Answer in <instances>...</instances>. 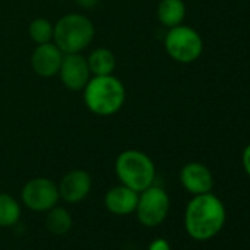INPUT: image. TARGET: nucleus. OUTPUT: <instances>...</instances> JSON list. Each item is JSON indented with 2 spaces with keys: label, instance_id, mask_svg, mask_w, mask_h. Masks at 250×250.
Instances as JSON below:
<instances>
[{
  "label": "nucleus",
  "instance_id": "1",
  "mask_svg": "<svg viewBox=\"0 0 250 250\" xmlns=\"http://www.w3.org/2000/svg\"><path fill=\"white\" fill-rule=\"evenodd\" d=\"M227 212L222 200L213 193L196 194L187 205L184 227L194 240L205 241L218 235L225 224Z\"/></svg>",
  "mask_w": 250,
  "mask_h": 250
},
{
  "label": "nucleus",
  "instance_id": "2",
  "mask_svg": "<svg viewBox=\"0 0 250 250\" xmlns=\"http://www.w3.org/2000/svg\"><path fill=\"white\" fill-rule=\"evenodd\" d=\"M84 102L87 107L100 116L116 113L125 102V88L121 80L110 75H97L84 87Z\"/></svg>",
  "mask_w": 250,
  "mask_h": 250
},
{
  "label": "nucleus",
  "instance_id": "3",
  "mask_svg": "<svg viewBox=\"0 0 250 250\" xmlns=\"http://www.w3.org/2000/svg\"><path fill=\"white\" fill-rule=\"evenodd\" d=\"M94 33V25L87 17L68 14L53 27V40L63 55L80 53L93 42Z\"/></svg>",
  "mask_w": 250,
  "mask_h": 250
},
{
  "label": "nucleus",
  "instance_id": "4",
  "mask_svg": "<svg viewBox=\"0 0 250 250\" xmlns=\"http://www.w3.org/2000/svg\"><path fill=\"white\" fill-rule=\"evenodd\" d=\"M115 172L121 183L140 193L155 181L156 169L153 161L140 150H125L115 162Z\"/></svg>",
  "mask_w": 250,
  "mask_h": 250
},
{
  "label": "nucleus",
  "instance_id": "5",
  "mask_svg": "<svg viewBox=\"0 0 250 250\" xmlns=\"http://www.w3.org/2000/svg\"><path fill=\"white\" fill-rule=\"evenodd\" d=\"M165 49L174 61L180 63H191L200 58L203 52V40L196 30L180 24L169 28L165 37Z\"/></svg>",
  "mask_w": 250,
  "mask_h": 250
},
{
  "label": "nucleus",
  "instance_id": "6",
  "mask_svg": "<svg viewBox=\"0 0 250 250\" xmlns=\"http://www.w3.org/2000/svg\"><path fill=\"white\" fill-rule=\"evenodd\" d=\"M137 218L146 227H158L162 224L169 212V196L168 193L158 187L150 186L140 191L137 202Z\"/></svg>",
  "mask_w": 250,
  "mask_h": 250
},
{
  "label": "nucleus",
  "instance_id": "7",
  "mask_svg": "<svg viewBox=\"0 0 250 250\" xmlns=\"http://www.w3.org/2000/svg\"><path fill=\"white\" fill-rule=\"evenodd\" d=\"M59 200L58 186L49 178H33L22 188V202L34 212H46Z\"/></svg>",
  "mask_w": 250,
  "mask_h": 250
},
{
  "label": "nucleus",
  "instance_id": "8",
  "mask_svg": "<svg viewBox=\"0 0 250 250\" xmlns=\"http://www.w3.org/2000/svg\"><path fill=\"white\" fill-rule=\"evenodd\" d=\"M59 74L66 88L72 91L83 90L90 80V69H88L87 59L80 53L65 55Z\"/></svg>",
  "mask_w": 250,
  "mask_h": 250
},
{
  "label": "nucleus",
  "instance_id": "9",
  "mask_svg": "<svg viewBox=\"0 0 250 250\" xmlns=\"http://www.w3.org/2000/svg\"><path fill=\"white\" fill-rule=\"evenodd\" d=\"M183 187L191 194L209 193L213 187V177L209 168L200 162H190L183 167L180 172Z\"/></svg>",
  "mask_w": 250,
  "mask_h": 250
},
{
  "label": "nucleus",
  "instance_id": "10",
  "mask_svg": "<svg viewBox=\"0 0 250 250\" xmlns=\"http://www.w3.org/2000/svg\"><path fill=\"white\" fill-rule=\"evenodd\" d=\"M59 197L68 203H77L87 197L91 190V177L83 169H74L68 172L58 186Z\"/></svg>",
  "mask_w": 250,
  "mask_h": 250
},
{
  "label": "nucleus",
  "instance_id": "11",
  "mask_svg": "<svg viewBox=\"0 0 250 250\" xmlns=\"http://www.w3.org/2000/svg\"><path fill=\"white\" fill-rule=\"evenodd\" d=\"M63 61V53L56 44L44 43L33 52L31 65L37 75L40 77H53L59 72Z\"/></svg>",
  "mask_w": 250,
  "mask_h": 250
},
{
  "label": "nucleus",
  "instance_id": "12",
  "mask_svg": "<svg viewBox=\"0 0 250 250\" xmlns=\"http://www.w3.org/2000/svg\"><path fill=\"white\" fill-rule=\"evenodd\" d=\"M139 193L127 186L112 187L104 196V205L109 212L115 215H128L136 210Z\"/></svg>",
  "mask_w": 250,
  "mask_h": 250
},
{
  "label": "nucleus",
  "instance_id": "13",
  "mask_svg": "<svg viewBox=\"0 0 250 250\" xmlns=\"http://www.w3.org/2000/svg\"><path fill=\"white\" fill-rule=\"evenodd\" d=\"M158 18L162 25L172 28L186 18V5L183 0H162L158 6Z\"/></svg>",
  "mask_w": 250,
  "mask_h": 250
},
{
  "label": "nucleus",
  "instance_id": "14",
  "mask_svg": "<svg viewBox=\"0 0 250 250\" xmlns=\"http://www.w3.org/2000/svg\"><path fill=\"white\" fill-rule=\"evenodd\" d=\"M87 63H88L90 74H93L94 77L110 75L116 65L113 53L104 47H99V49L93 50L87 59Z\"/></svg>",
  "mask_w": 250,
  "mask_h": 250
},
{
  "label": "nucleus",
  "instance_id": "15",
  "mask_svg": "<svg viewBox=\"0 0 250 250\" xmlns=\"http://www.w3.org/2000/svg\"><path fill=\"white\" fill-rule=\"evenodd\" d=\"M47 218H46V228L56 235H63L66 234L71 227H72V218L69 212L63 208L53 206L50 210H47Z\"/></svg>",
  "mask_w": 250,
  "mask_h": 250
},
{
  "label": "nucleus",
  "instance_id": "16",
  "mask_svg": "<svg viewBox=\"0 0 250 250\" xmlns=\"http://www.w3.org/2000/svg\"><path fill=\"white\" fill-rule=\"evenodd\" d=\"M21 216L20 203L9 194L0 193V227H11Z\"/></svg>",
  "mask_w": 250,
  "mask_h": 250
},
{
  "label": "nucleus",
  "instance_id": "17",
  "mask_svg": "<svg viewBox=\"0 0 250 250\" xmlns=\"http://www.w3.org/2000/svg\"><path fill=\"white\" fill-rule=\"evenodd\" d=\"M30 37L33 42H36L37 44H44V43H50V40L53 39V25L50 24V21L44 20V18H39L34 20L30 24Z\"/></svg>",
  "mask_w": 250,
  "mask_h": 250
},
{
  "label": "nucleus",
  "instance_id": "18",
  "mask_svg": "<svg viewBox=\"0 0 250 250\" xmlns=\"http://www.w3.org/2000/svg\"><path fill=\"white\" fill-rule=\"evenodd\" d=\"M147 250H171L169 243L165 238H155L150 244Z\"/></svg>",
  "mask_w": 250,
  "mask_h": 250
},
{
  "label": "nucleus",
  "instance_id": "19",
  "mask_svg": "<svg viewBox=\"0 0 250 250\" xmlns=\"http://www.w3.org/2000/svg\"><path fill=\"white\" fill-rule=\"evenodd\" d=\"M241 161H243V168L246 171V174L250 177V145H247L243 150L241 155Z\"/></svg>",
  "mask_w": 250,
  "mask_h": 250
},
{
  "label": "nucleus",
  "instance_id": "20",
  "mask_svg": "<svg viewBox=\"0 0 250 250\" xmlns=\"http://www.w3.org/2000/svg\"><path fill=\"white\" fill-rule=\"evenodd\" d=\"M80 6H84V8H91L97 3V0H77Z\"/></svg>",
  "mask_w": 250,
  "mask_h": 250
}]
</instances>
